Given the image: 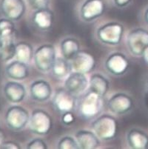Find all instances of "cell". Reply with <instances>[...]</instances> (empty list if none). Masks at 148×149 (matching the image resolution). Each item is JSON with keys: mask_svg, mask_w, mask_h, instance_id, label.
I'll return each instance as SVG.
<instances>
[{"mask_svg": "<svg viewBox=\"0 0 148 149\" xmlns=\"http://www.w3.org/2000/svg\"><path fill=\"white\" fill-rule=\"evenodd\" d=\"M103 97L90 91L81 94L77 102V112L80 117L90 120L97 117L102 111Z\"/></svg>", "mask_w": 148, "mask_h": 149, "instance_id": "6da1fadb", "label": "cell"}, {"mask_svg": "<svg viewBox=\"0 0 148 149\" xmlns=\"http://www.w3.org/2000/svg\"><path fill=\"white\" fill-rule=\"evenodd\" d=\"M91 128L100 140H112L117 134V120L110 114L100 115L93 120Z\"/></svg>", "mask_w": 148, "mask_h": 149, "instance_id": "7a4b0ae2", "label": "cell"}, {"mask_svg": "<svg viewBox=\"0 0 148 149\" xmlns=\"http://www.w3.org/2000/svg\"><path fill=\"white\" fill-rule=\"evenodd\" d=\"M124 35V27L120 23L110 22L101 25L96 31L98 40L104 45H119Z\"/></svg>", "mask_w": 148, "mask_h": 149, "instance_id": "3957f363", "label": "cell"}, {"mask_svg": "<svg viewBox=\"0 0 148 149\" xmlns=\"http://www.w3.org/2000/svg\"><path fill=\"white\" fill-rule=\"evenodd\" d=\"M56 58L55 46L52 44H44L34 51L33 62L38 70L47 73L51 70Z\"/></svg>", "mask_w": 148, "mask_h": 149, "instance_id": "277c9868", "label": "cell"}, {"mask_svg": "<svg viewBox=\"0 0 148 149\" xmlns=\"http://www.w3.org/2000/svg\"><path fill=\"white\" fill-rule=\"evenodd\" d=\"M29 127L33 134L40 136L47 135L53 128V119L46 111L36 108L32 111L29 120Z\"/></svg>", "mask_w": 148, "mask_h": 149, "instance_id": "5b68a950", "label": "cell"}, {"mask_svg": "<svg viewBox=\"0 0 148 149\" xmlns=\"http://www.w3.org/2000/svg\"><path fill=\"white\" fill-rule=\"evenodd\" d=\"M29 111L20 105H13L8 108L5 113V123L9 128L19 131L24 129L29 124Z\"/></svg>", "mask_w": 148, "mask_h": 149, "instance_id": "8992f818", "label": "cell"}, {"mask_svg": "<svg viewBox=\"0 0 148 149\" xmlns=\"http://www.w3.org/2000/svg\"><path fill=\"white\" fill-rule=\"evenodd\" d=\"M127 46L129 51L135 56H142L148 47V31L144 28H135L127 36Z\"/></svg>", "mask_w": 148, "mask_h": 149, "instance_id": "52a82bcc", "label": "cell"}, {"mask_svg": "<svg viewBox=\"0 0 148 149\" xmlns=\"http://www.w3.org/2000/svg\"><path fill=\"white\" fill-rule=\"evenodd\" d=\"M107 105L111 113L117 115H123L130 112L134 107V100L125 93L119 92L108 100Z\"/></svg>", "mask_w": 148, "mask_h": 149, "instance_id": "ba28073f", "label": "cell"}, {"mask_svg": "<svg viewBox=\"0 0 148 149\" xmlns=\"http://www.w3.org/2000/svg\"><path fill=\"white\" fill-rule=\"evenodd\" d=\"M89 86V79L85 74L73 71L71 72L64 82V88L76 97L86 92Z\"/></svg>", "mask_w": 148, "mask_h": 149, "instance_id": "9c48e42d", "label": "cell"}, {"mask_svg": "<svg viewBox=\"0 0 148 149\" xmlns=\"http://www.w3.org/2000/svg\"><path fill=\"white\" fill-rule=\"evenodd\" d=\"M105 11L103 0H85L79 9V15L83 21L93 22L101 17Z\"/></svg>", "mask_w": 148, "mask_h": 149, "instance_id": "30bf717a", "label": "cell"}, {"mask_svg": "<svg viewBox=\"0 0 148 149\" xmlns=\"http://www.w3.org/2000/svg\"><path fill=\"white\" fill-rule=\"evenodd\" d=\"M76 96L69 92L65 88L56 90L53 97V105L57 111L61 113L73 111L76 105Z\"/></svg>", "mask_w": 148, "mask_h": 149, "instance_id": "8fae6325", "label": "cell"}, {"mask_svg": "<svg viewBox=\"0 0 148 149\" xmlns=\"http://www.w3.org/2000/svg\"><path fill=\"white\" fill-rule=\"evenodd\" d=\"M0 10L5 18L19 21L26 11V5L24 0H1Z\"/></svg>", "mask_w": 148, "mask_h": 149, "instance_id": "7c38bea8", "label": "cell"}, {"mask_svg": "<svg viewBox=\"0 0 148 149\" xmlns=\"http://www.w3.org/2000/svg\"><path fill=\"white\" fill-rule=\"evenodd\" d=\"M106 70L113 76H122L129 68V60L124 54L119 52L110 54L104 62Z\"/></svg>", "mask_w": 148, "mask_h": 149, "instance_id": "4fadbf2b", "label": "cell"}, {"mask_svg": "<svg viewBox=\"0 0 148 149\" xmlns=\"http://www.w3.org/2000/svg\"><path fill=\"white\" fill-rule=\"evenodd\" d=\"M30 94L32 100L44 102L52 97L53 88L51 84L45 79H36L30 86Z\"/></svg>", "mask_w": 148, "mask_h": 149, "instance_id": "5bb4252c", "label": "cell"}, {"mask_svg": "<svg viewBox=\"0 0 148 149\" xmlns=\"http://www.w3.org/2000/svg\"><path fill=\"white\" fill-rule=\"evenodd\" d=\"M70 62L73 71L85 74L91 72L96 65V60L93 55L84 51H80Z\"/></svg>", "mask_w": 148, "mask_h": 149, "instance_id": "9a60e30c", "label": "cell"}, {"mask_svg": "<svg viewBox=\"0 0 148 149\" xmlns=\"http://www.w3.org/2000/svg\"><path fill=\"white\" fill-rule=\"evenodd\" d=\"M4 95L12 103H19L26 96V88L23 84L16 81H9L4 86Z\"/></svg>", "mask_w": 148, "mask_h": 149, "instance_id": "2e32d148", "label": "cell"}, {"mask_svg": "<svg viewBox=\"0 0 148 149\" xmlns=\"http://www.w3.org/2000/svg\"><path fill=\"white\" fill-rule=\"evenodd\" d=\"M54 12L48 8L35 10L32 15V22L37 28L42 31L51 29L54 24Z\"/></svg>", "mask_w": 148, "mask_h": 149, "instance_id": "e0dca14e", "label": "cell"}, {"mask_svg": "<svg viewBox=\"0 0 148 149\" xmlns=\"http://www.w3.org/2000/svg\"><path fill=\"white\" fill-rule=\"evenodd\" d=\"M75 138L80 149H95L100 146L99 138L89 130H79L76 133Z\"/></svg>", "mask_w": 148, "mask_h": 149, "instance_id": "ac0fdd59", "label": "cell"}, {"mask_svg": "<svg viewBox=\"0 0 148 149\" xmlns=\"http://www.w3.org/2000/svg\"><path fill=\"white\" fill-rule=\"evenodd\" d=\"M7 76L14 80H24L29 76V67L25 62L17 59L10 62L5 69Z\"/></svg>", "mask_w": 148, "mask_h": 149, "instance_id": "d6986e66", "label": "cell"}, {"mask_svg": "<svg viewBox=\"0 0 148 149\" xmlns=\"http://www.w3.org/2000/svg\"><path fill=\"white\" fill-rule=\"evenodd\" d=\"M110 89V82L107 77L99 73H96L90 76L89 79L88 91L98 93L104 97Z\"/></svg>", "mask_w": 148, "mask_h": 149, "instance_id": "ffe728a7", "label": "cell"}, {"mask_svg": "<svg viewBox=\"0 0 148 149\" xmlns=\"http://www.w3.org/2000/svg\"><path fill=\"white\" fill-rule=\"evenodd\" d=\"M127 143L133 149H146L148 148V134L142 130L133 128L127 134Z\"/></svg>", "mask_w": 148, "mask_h": 149, "instance_id": "44dd1931", "label": "cell"}, {"mask_svg": "<svg viewBox=\"0 0 148 149\" xmlns=\"http://www.w3.org/2000/svg\"><path fill=\"white\" fill-rule=\"evenodd\" d=\"M60 50L62 57L71 60L81 51L80 43L74 37H66L60 43Z\"/></svg>", "mask_w": 148, "mask_h": 149, "instance_id": "7402d4cb", "label": "cell"}, {"mask_svg": "<svg viewBox=\"0 0 148 149\" xmlns=\"http://www.w3.org/2000/svg\"><path fill=\"white\" fill-rule=\"evenodd\" d=\"M71 62L64 57H57L51 68L52 74L58 79L66 78L72 72Z\"/></svg>", "mask_w": 148, "mask_h": 149, "instance_id": "603a6c76", "label": "cell"}, {"mask_svg": "<svg viewBox=\"0 0 148 149\" xmlns=\"http://www.w3.org/2000/svg\"><path fill=\"white\" fill-rule=\"evenodd\" d=\"M33 48L32 45L26 42H20L16 44V59L28 63L33 59Z\"/></svg>", "mask_w": 148, "mask_h": 149, "instance_id": "cb8c5ba5", "label": "cell"}, {"mask_svg": "<svg viewBox=\"0 0 148 149\" xmlns=\"http://www.w3.org/2000/svg\"><path fill=\"white\" fill-rule=\"evenodd\" d=\"M16 33V27L12 20L0 19V36L2 40H15Z\"/></svg>", "mask_w": 148, "mask_h": 149, "instance_id": "d4e9b609", "label": "cell"}, {"mask_svg": "<svg viewBox=\"0 0 148 149\" xmlns=\"http://www.w3.org/2000/svg\"><path fill=\"white\" fill-rule=\"evenodd\" d=\"M15 40H2V45L0 46V59L3 62H8L15 57Z\"/></svg>", "mask_w": 148, "mask_h": 149, "instance_id": "484cf974", "label": "cell"}, {"mask_svg": "<svg viewBox=\"0 0 148 149\" xmlns=\"http://www.w3.org/2000/svg\"><path fill=\"white\" fill-rule=\"evenodd\" d=\"M57 148L59 149H80L76 138L71 136H65L58 142Z\"/></svg>", "mask_w": 148, "mask_h": 149, "instance_id": "4316f807", "label": "cell"}, {"mask_svg": "<svg viewBox=\"0 0 148 149\" xmlns=\"http://www.w3.org/2000/svg\"><path fill=\"white\" fill-rule=\"evenodd\" d=\"M26 148L28 149H47V145L45 141L40 138L32 139L27 144Z\"/></svg>", "mask_w": 148, "mask_h": 149, "instance_id": "83f0119b", "label": "cell"}, {"mask_svg": "<svg viewBox=\"0 0 148 149\" xmlns=\"http://www.w3.org/2000/svg\"><path fill=\"white\" fill-rule=\"evenodd\" d=\"M28 2L31 8L36 10L39 9L48 8L51 0H28Z\"/></svg>", "mask_w": 148, "mask_h": 149, "instance_id": "f1b7e54d", "label": "cell"}, {"mask_svg": "<svg viewBox=\"0 0 148 149\" xmlns=\"http://www.w3.org/2000/svg\"><path fill=\"white\" fill-rule=\"evenodd\" d=\"M61 120L65 125H70L75 122V116L73 114L72 111L66 112V113H62Z\"/></svg>", "mask_w": 148, "mask_h": 149, "instance_id": "f546056e", "label": "cell"}, {"mask_svg": "<svg viewBox=\"0 0 148 149\" xmlns=\"http://www.w3.org/2000/svg\"><path fill=\"white\" fill-rule=\"evenodd\" d=\"M2 149H20L21 146L18 143L14 141H5L2 144Z\"/></svg>", "mask_w": 148, "mask_h": 149, "instance_id": "4dcf8cb0", "label": "cell"}, {"mask_svg": "<svg viewBox=\"0 0 148 149\" xmlns=\"http://www.w3.org/2000/svg\"><path fill=\"white\" fill-rule=\"evenodd\" d=\"M132 0H113L114 4L119 8H124L131 2Z\"/></svg>", "mask_w": 148, "mask_h": 149, "instance_id": "1f68e13d", "label": "cell"}, {"mask_svg": "<svg viewBox=\"0 0 148 149\" xmlns=\"http://www.w3.org/2000/svg\"><path fill=\"white\" fill-rule=\"evenodd\" d=\"M144 58V60H145V62L146 63L147 65L148 66V47L145 50L143 53V55H142Z\"/></svg>", "mask_w": 148, "mask_h": 149, "instance_id": "d6a6232c", "label": "cell"}, {"mask_svg": "<svg viewBox=\"0 0 148 149\" xmlns=\"http://www.w3.org/2000/svg\"><path fill=\"white\" fill-rule=\"evenodd\" d=\"M4 142H5V136H4L3 133L0 131V148H1V147H2Z\"/></svg>", "mask_w": 148, "mask_h": 149, "instance_id": "836d02e7", "label": "cell"}, {"mask_svg": "<svg viewBox=\"0 0 148 149\" xmlns=\"http://www.w3.org/2000/svg\"><path fill=\"white\" fill-rule=\"evenodd\" d=\"M144 17H145V20L146 22V23L148 25V8L145 10V15H144Z\"/></svg>", "mask_w": 148, "mask_h": 149, "instance_id": "e575fe53", "label": "cell"}, {"mask_svg": "<svg viewBox=\"0 0 148 149\" xmlns=\"http://www.w3.org/2000/svg\"><path fill=\"white\" fill-rule=\"evenodd\" d=\"M2 45V39H1V36H0V46Z\"/></svg>", "mask_w": 148, "mask_h": 149, "instance_id": "d590c367", "label": "cell"}]
</instances>
